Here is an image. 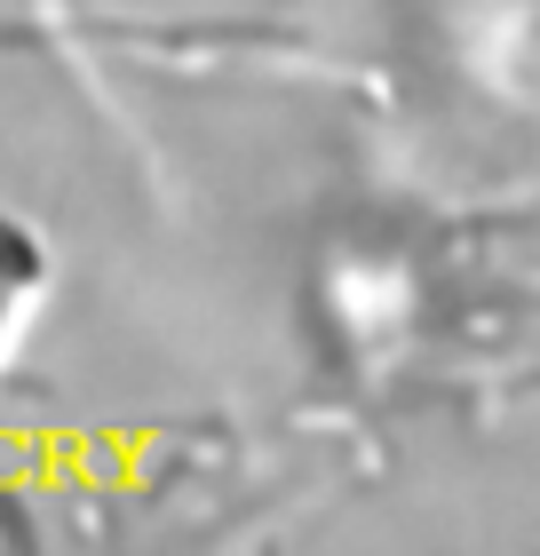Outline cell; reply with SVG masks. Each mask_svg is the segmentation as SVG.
<instances>
[{"instance_id": "6da1fadb", "label": "cell", "mask_w": 540, "mask_h": 556, "mask_svg": "<svg viewBox=\"0 0 540 556\" xmlns=\"http://www.w3.org/2000/svg\"><path fill=\"white\" fill-rule=\"evenodd\" d=\"M33 294H40V247L24 239L9 215H0V350H9V334L24 326Z\"/></svg>"}, {"instance_id": "7a4b0ae2", "label": "cell", "mask_w": 540, "mask_h": 556, "mask_svg": "<svg viewBox=\"0 0 540 556\" xmlns=\"http://www.w3.org/2000/svg\"><path fill=\"white\" fill-rule=\"evenodd\" d=\"M0 556H33V525L16 517V501H0Z\"/></svg>"}]
</instances>
